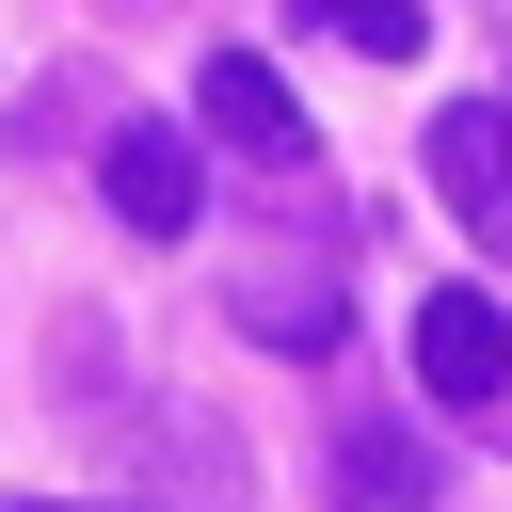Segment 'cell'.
<instances>
[{
	"instance_id": "4",
	"label": "cell",
	"mask_w": 512,
	"mask_h": 512,
	"mask_svg": "<svg viewBox=\"0 0 512 512\" xmlns=\"http://www.w3.org/2000/svg\"><path fill=\"white\" fill-rule=\"evenodd\" d=\"M192 112H208V144H240V160H304V96H288L256 48H208V64H192Z\"/></svg>"
},
{
	"instance_id": "9",
	"label": "cell",
	"mask_w": 512,
	"mask_h": 512,
	"mask_svg": "<svg viewBox=\"0 0 512 512\" xmlns=\"http://www.w3.org/2000/svg\"><path fill=\"white\" fill-rule=\"evenodd\" d=\"M112 16H160V0H112Z\"/></svg>"
},
{
	"instance_id": "5",
	"label": "cell",
	"mask_w": 512,
	"mask_h": 512,
	"mask_svg": "<svg viewBox=\"0 0 512 512\" xmlns=\"http://www.w3.org/2000/svg\"><path fill=\"white\" fill-rule=\"evenodd\" d=\"M336 512H432V432L336 416Z\"/></svg>"
},
{
	"instance_id": "1",
	"label": "cell",
	"mask_w": 512,
	"mask_h": 512,
	"mask_svg": "<svg viewBox=\"0 0 512 512\" xmlns=\"http://www.w3.org/2000/svg\"><path fill=\"white\" fill-rule=\"evenodd\" d=\"M416 384H432L448 416H496V400H512V304H496V288H432V304H416Z\"/></svg>"
},
{
	"instance_id": "3",
	"label": "cell",
	"mask_w": 512,
	"mask_h": 512,
	"mask_svg": "<svg viewBox=\"0 0 512 512\" xmlns=\"http://www.w3.org/2000/svg\"><path fill=\"white\" fill-rule=\"evenodd\" d=\"M432 192L464 208L480 256H512V112H496V96H448V112H432Z\"/></svg>"
},
{
	"instance_id": "2",
	"label": "cell",
	"mask_w": 512,
	"mask_h": 512,
	"mask_svg": "<svg viewBox=\"0 0 512 512\" xmlns=\"http://www.w3.org/2000/svg\"><path fill=\"white\" fill-rule=\"evenodd\" d=\"M96 192H112V224L128 240H192V208H208V160H192V128H112L96 144Z\"/></svg>"
},
{
	"instance_id": "8",
	"label": "cell",
	"mask_w": 512,
	"mask_h": 512,
	"mask_svg": "<svg viewBox=\"0 0 512 512\" xmlns=\"http://www.w3.org/2000/svg\"><path fill=\"white\" fill-rule=\"evenodd\" d=\"M0 512H80V496H0Z\"/></svg>"
},
{
	"instance_id": "6",
	"label": "cell",
	"mask_w": 512,
	"mask_h": 512,
	"mask_svg": "<svg viewBox=\"0 0 512 512\" xmlns=\"http://www.w3.org/2000/svg\"><path fill=\"white\" fill-rule=\"evenodd\" d=\"M224 304H240V336H272V352H304V368H320V352L352 336V304H336V272H240Z\"/></svg>"
},
{
	"instance_id": "7",
	"label": "cell",
	"mask_w": 512,
	"mask_h": 512,
	"mask_svg": "<svg viewBox=\"0 0 512 512\" xmlns=\"http://www.w3.org/2000/svg\"><path fill=\"white\" fill-rule=\"evenodd\" d=\"M304 32H336V48H368V64H416L432 48V0H288Z\"/></svg>"
}]
</instances>
